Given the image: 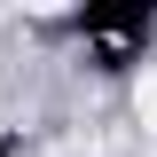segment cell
<instances>
[{
	"label": "cell",
	"mask_w": 157,
	"mask_h": 157,
	"mask_svg": "<svg viewBox=\"0 0 157 157\" xmlns=\"http://www.w3.org/2000/svg\"><path fill=\"white\" fill-rule=\"evenodd\" d=\"M134 126H141V134H157V63L134 78Z\"/></svg>",
	"instance_id": "6da1fadb"
}]
</instances>
